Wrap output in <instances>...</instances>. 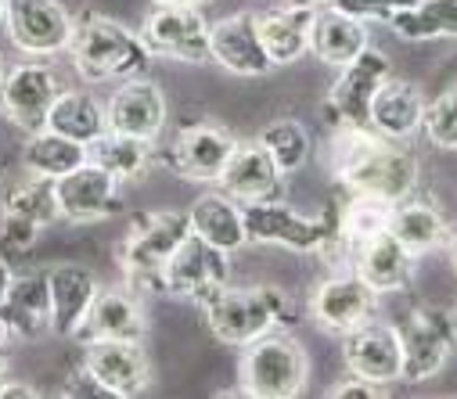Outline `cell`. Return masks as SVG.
I'll return each instance as SVG.
<instances>
[{
	"instance_id": "6da1fadb",
	"label": "cell",
	"mask_w": 457,
	"mask_h": 399,
	"mask_svg": "<svg viewBox=\"0 0 457 399\" xmlns=\"http://www.w3.org/2000/svg\"><path fill=\"white\" fill-rule=\"evenodd\" d=\"M328 166L346 195H368L396 205L418 191V159L400 148V141H389L375 129H331Z\"/></svg>"
},
{
	"instance_id": "7a4b0ae2",
	"label": "cell",
	"mask_w": 457,
	"mask_h": 399,
	"mask_svg": "<svg viewBox=\"0 0 457 399\" xmlns=\"http://www.w3.org/2000/svg\"><path fill=\"white\" fill-rule=\"evenodd\" d=\"M69 58L83 83L134 79V76H145L148 65L155 62L141 33H134L120 19H108L101 12H83L76 19Z\"/></svg>"
},
{
	"instance_id": "3957f363",
	"label": "cell",
	"mask_w": 457,
	"mask_h": 399,
	"mask_svg": "<svg viewBox=\"0 0 457 399\" xmlns=\"http://www.w3.org/2000/svg\"><path fill=\"white\" fill-rule=\"evenodd\" d=\"M202 313H205V324L216 342L238 345V349L267 331L299 324V306L292 303L288 292H281L274 285H249V288L227 285L220 295H212L202 306Z\"/></svg>"
},
{
	"instance_id": "277c9868",
	"label": "cell",
	"mask_w": 457,
	"mask_h": 399,
	"mask_svg": "<svg viewBox=\"0 0 457 399\" xmlns=\"http://www.w3.org/2000/svg\"><path fill=\"white\" fill-rule=\"evenodd\" d=\"M187 234H191V216L184 209H159V212L134 216L130 230L116 252L127 288H134L137 295L162 292V270Z\"/></svg>"
},
{
	"instance_id": "5b68a950",
	"label": "cell",
	"mask_w": 457,
	"mask_h": 399,
	"mask_svg": "<svg viewBox=\"0 0 457 399\" xmlns=\"http://www.w3.org/2000/svg\"><path fill=\"white\" fill-rule=\"evenodd\" d=\"M306 378H310V356L295 335L267 331L249 345H242V360H238L242 395L292 399L306 388Z\"/></svg>"
},
{
	"instance_id": "8992f818",
	"label": "cell",
	"mask_w": 457,
	"mask_h": 399,
	"mask_svg": "<svg viewBox=\"0 0 457 399\" xmlns=\"http://www.w3.org/2000/svg\"><path fill=\"white\" fill-rule=\"evenodd\" d=\"M245 234L256 245H281L292 252H324L338 234V205L331 202L320 216H303L292 205L278 202H245Z\"/></svg>"
},
{
	"instance_id": "52a82bcc",
	"label": "cell",
	"mask_w": 457,
	"mask_h": 399,
	"mask_svg": "<svg viewBox=\"0 0 457 399\" xmlns=\"http://www.w3.org/2000/svg\"><path fill=\"white\" fill-rule=\"evenodd\" d=\"M389 76H393V62L382 47H368L346 69H338L335 83L328 87L320 101V115L328 119V126L331 129H342V126L371 129V101Z\"/></svg>"
},
{
	"instance_id": "ba28073f",
	"label": "cell",
	"mask_w": 457,
	"mask_h": 399,
	"mask_svg": "<svg viewBox=\"0 0 457 399\" xmlns=\"http://www.w3.org/2000/svg\"><path fill=\"white\" fill-rule=\"evenodd\" d=\"M400 328L403 342V378L400 381H428L436 378L453 345H457V310L453 306H414Z\"/></svg>"
},
{
	"instance_id": "9c48e42d",
	"label": "cell",
	"mask_w": 457,
	"mask_h": 399,
	"mask_svg": "<svg viewBox=\"0 0 457 399\" xmlns=\"http://www.w3.org/2000/svg\"><path fill=\"white\" fill-rule=\"evenodd\" d=\"M227 255L231 252L209 245L205 237L191 230L162 270V295L205 306L212 295H220L231 285V262H227Z\"/></svg>"
},
{
	"instance_id": "30bf717a",
	"label": "cell",
	"mask_w": 457,
	"mask_h": 399,
	"mask_svg": "<svg viewBox=\"0 0 457 399\" xmlns=\"http://www.w3.org/2000/svg\"><path fill=\"white\" fill-rule=\"evenodd\" d=\"M79 367L104 395L134 399L152 385V360L137 338H94L83 342Z\"/></svg>"
},
{
	"instance_id": "8fae6325",
	"label": "cell",
	"mask_w": 457,
	"mask_h": 399,
	"mask_svg": "<svg viewBox=\"0 0 457 399\" xmlns=\"http://www.w3.org/2000/svg\"><path fill=\"white\" fill-rule=\"evenodd\" d=\"M209 19L202 4H155L145 15L141 37L155 58L170 62H209Z\"/></svg>"
},
{
	"instance_id": "7c38bea8",
	"label": "cell",
	"mask_w": 457,
	"mask_h": 399,
	"mask_svg": "<svg viewBox=\"0 0 457 399\" xmlns=\"http://www.w3.org/2000/svg\"><path fill=\"white\" fill-rule=\"evenodd\" d=\"M4 26L22 54L54 58L58 51H69L76 19L62 0H4Z\"/></svg>"
},
{
	"instance_id": "4fadbf2b",
	"label": "cell",
	"mask_w": 457,
	"mask_h": 399,
	"mask_svg": "<svg viewBox=\"0 0 457 399\" xmlns=\"http://www.w3.org/2000/svg\"><path fill=\"white\" fill-rule=\"evenodd\" d=\"M62 90H65V83H62L54 65H47V62H22L4 79V90H0V112H4L8 122H15L26 133L47 129L51 108L62 97Z\"/></svg>"
},
{
	"instance_id": "5bb4252c",
	"label": "cell",
	"mask_w": 457,
	"mask_h": 399,
	"mask_svg": "<svg viewBox=\"0 0 457 399\" xmlns=\"http://www.w3.org/2000/svg\"><path fill=\"white\" fill-rule=\"evenodd\" d=\"M378 292L361 274H335L310 295V317L320 331L342 338L378 317Z\"/></svg>"
},
{
	"instance_id": "9a60e30c",
	"label": "cell",
	"mask_w": 457,
	"mask_h": 399,
	"mask_svg": "<svg viewBox=\"0 0 457 399\" xmlns=\"http://www.w3.org/2000/svg\"><path fill=\"white\" fill-rule=\"evenodd\" d=\"M58 216V198H54V180L47 177H29L19 180L4 202H0V245L26 252L37 245L40 230L51 227Z\"/></svg>"
},
{
	"instance_id": "2e32d148",
	"label": "cell",
	"mask_w": 457,
	"mask_h": 399,
	"mask_svg": "<svg viewBox=\"0 0 457 399\" xmlns=\"http://www.w3.org/2000/svg\"><path fill=\"white\" fill-rule=\"evenodd\" d=\"M238 137L216 122H187L180 126L173 148L162 155V166L191 184H216Z\"/></svg>"
},
{
	"instance_id": "e0dca14e",
	"label": "cell",
	"mask_w": 457,
	"mask_h": 399,
	"mask_svg": "<svg viewBox=\"0 0 457 399\" xmlns=\"http://www.w3.org/2000/svg\"><path fill=\"white\" fill-rule=\"evenodd\" d=\"M342 363L350 374L378 381V385H393L403 378V342H400V328L389 320H368L364 328L342 335Z\"/></svg>"
},
{
	"instance_id": "ac0fdd59",
	"label": "cell",
	"mask_w": 457,
	"mask_h": 399,
	"mask_svg": "<svg viewBox=\"0 0 457 399\" xmlns=\"http://www.w3.org/2000/svg\"><path fill=\"white\" fill-rule=\"evenodd\" d=\"M54 198H58V216L69 223H101L123 209L120 180L94 162H83L79 170L58 177Z\"/></svg>"
},
{
	"instance_id": "d6986e66",
	"label": "cell",
	"mask_w": 457,
	"mask_h": 399,
	"mask_svg": "<svg viewBox=\"0 0 457 399\" xmlns=\"http://www.w3.org/2000/svg\"><path fill=\"white\" fill-rule=\"evenodd\" d=\"M220 191L231 195L235 202H278L285 198V173L274 162V155L267 152V145L260 137L253 141H238L231 159H227L223 173H220Z\"/></svg>"
},
{
	"instance_id": "ffe728a7",
	"label": "cell",
	"mask_w": 457,
	"mask_h": 399,
	"mask_svg": "<svg viewBox=\"0 0 457 399\" xmlns=\"http://www.w3.org/2000/svg\"><path fill=\"white\" fill-rule=\"evenodd\" d=\"M104 112H108V129H120V133H130V137L155 145L166 129L170 104L155 79L134 76V79H123L120 90H112Z\"/></svg>"
},
{
	"instance_id": "44dd1931",
	"label": "cell",
	"mask_w": 457,
	"mask_h": 399,
	"mask_svg": "<svg viewBox=\"0 0 457 399\" xmlns=\"http://www.w3.org/2000/svg\"><path fill=\"white\" fill-rule=\"evenodd\" d=\"M209 62L235 76H267L274 69L260 40L256 12H235L209 26Z\"/></svg>"
},
{
	"instance_id": "7402d4cb",
	"label": "cell",
	"mask_w": 457,
	"mask_h": 399,
	"mask_svg": "<svg viewBox=\"0 0 457 399\" xmlns=\"http://www.w3.org/2000/svg\"><path fill=\"white\" fill-rule=\"evenodd\" d=\"M47 285H51V335L76 342L101 285L83 262H54L47 270Z\"/></svg>"
},
{
	"instance_id": "603a6c76",
	"label": "cell",
	"mask_w": 457,
	"mask_h": 399,
	"mask_svg": "<svg viewBox=\"0 0 457 399\" xmlns=\"http://www.w3.org/2000/svg\"><path fill=\"white\" fill-rule=\"evenodd\" d=\"M414 252L393 234V230H378L368 241L357 245L353 252V274H361L378 295L389 292H403L414 278Z\"/></svg>"
},
{
	"instance_id": "cb8c5ba5",
	"label": "cell",
	"mask_w": 457,
	"mask_h": 399,
	"mask_svg": "<svg viewBox=\"0 0 457 399\" xmlns=\"http://www.w3.org/2000/svg\"><path fill=\"white\" fill-rule=\"evenodd\" d=\"M148 320H145V306L141 295L134 288H101L76 342H94V338H137L145 342Z\"/></svg>"
},
{
	"instance_id": "d4e9b609",
	"label": "cell",
	"mask_w": 457,
	"mask_h": 399,
	"mask_svg": "<svg viewBox=\"0 0 457 399\" xmlns=\"http://www.w3.org/2000/svg\"><path fill=\"white\" fill-rule=\"evenodd\" d=\"M425 108L428 104H425L418 83L389 76L371 101V129L389 141H411L425 126Z\"/></svg>"
},
{
	"instance_id": "484cf974",
	"label": "cell",
	"mask_w": 457,
	"mask_h": 399,
	"mask_svg": "<svg viewBox=\"0 0 457 399\" xmlns=\"http://www.w3.org/2000/svg\"><path fill=\"white\" fill-rule=\"evenodd\" d=\"M371 47L368 26L357 15H346L338 8H317L313 19V37H310V51L317 62L331 65V69H346L353 58H361Z\"/></svg>"
},
{
	"instance_id": "4316f807",
	"label": "cell",
	"mask_w": 457,
	"mask_h": 399,
	"mask_svg": "<svg viewBox=\"0 0 457 399\" xmlns=\"http://www.w3.org/2000/svg\"><path fill=\"white\" fill-rule=\"evenodd\" d=\"M313 19H317V8H292V4H281L274 12H256L260 40H263L274 69L278 65H292L303 54H310Z\"/></svg>"
},
{
	"instance_id": "83f0119b",
	"label": "cell",
	"mask_w": 457,
	"mask_h": 399,
	"mask_svg": "<svg viewBox=\"0 0 457 399\" xmlns=\"http://www.w3.org/2000/svg\"><path fill=\"white\" fill-rule=\"evenodd\" d=\"M389 230L414 252V255H425V252H436V248H446L453 230H450V220L443 216V209L436 205V198L428 195H411L403 202H396L393 209V223Z\"/></svg>"
},
{
	"instance_id": "f1b7e54d",
	"label": "cell",
	"mask_w": 457,
	"mask_h": 399,
	"mask_svg": "<svg viewBox=\"0 0 457 399\" xmlns=\"http://www.w3.org/2000/svg\"><path fill=\"white\" fill-rule=\"evenodd\" d=\"M191 216V230L198 237H205L209 245L223 248V252H238L242 245H249L245 234V216H242V202H235L223 191H205L191 202L187 209Z\"/></svg>"
},
{
	"instance_id": "f546056e",
	"label": "cell",
	"mask_w": 457,
	"mask_h": 399,
	"mask_svg": "<svg viewBox=\"0 0 457 399\" xmlns=\"http://www.w3.org/2000/svg\"><path fill=\"white\" fill-rule=\"evenodd\" d=\"M12 335L19 338H44L51 335V285L47 274H22L12 281V292L0 306Z\"/></svg>"
},
{
	"instance_id": "4dcf8cb0",
	"label": "cell",
	"mask_w": 457,
	"mask_h": 399,
	"mask_svg": "<svg viewBox=\"0 0 457 399\" xmlns=\"http://www.w3.org/2000/svg\"><path fill=\"white\" fill-rule=\"evenodd\" d=\"M87 162L108 170L120 184L141 180L152 162V141L130 137V133H120V129H104L97 141L87 145Z\"/></svg>"
},
{
	"instance_id": "1f68e13d",
	"label": "cell",
	"mask_w": 457,
	"mask_h": 399,
	"mask_svg": "<svg viewBox=\"0 0 457 399\" xmlns=\"http://www.w3.org/2000/svg\"><path fill=\"white\" fill-rule=\"evenodd\" d=\"M83 162H87V145H79L72 137H62V133H54V129H37L22 145V170L29 177L58 180V177L79 170Z\"/></svg>"
},
{
	"instance_id": "d6a6232c",
	"label": "cell",
	"mask_w": 457,
	"mask_h": 399,
	"mask_svg": "<svg viewBox=\"0 0 457 399\" xmlns=\"http://www.w3.org/2000/svg\"><path fill=\"white\" fill-rule=\"evenodd\" d=\"M47 129L62 133V137H72L79 145H90V141H97L101 133L108 129V112H104V104L90 90H69L65 87L62 97L51 108Z\"/></svg>"
},
{
	"instance_id": "836d02e7",
	"label": "cell",
	"mask_w": 457,
	"mask_h": 399,
	"mask_svg": "<svg viewBox=\"0 0 457 399\" xmlns=\"http://www.w3.org/2000/svg\"><path fill=\"white\" fill-rule=\"evenodd\" d=\"M389 29L411 44L439 40V37L457 40V0H418L414 8L389 19Z\"/></svg>"
},
{
	"instance_id": "e575fe53",
	"label": "cell",
	"mask_w": 457,
	"mask_h": 399,
	"mask_svg": "<svg viewBox=\"0 0 457 399\" xmlns=\"http://www.w3.org/2000/svg\"><path fill=\"white\" fill-rule=\"evenodd\" d=\"M260 141L267 145V152L274 155V162L281 166V173H295L310 162L313 155V141H310V129L299 119H274L270 126H263Z\"/></svg>"
},
{
	"instance_id": "d590c367",
	"label": "cell",
	"mask_w": 457,
	"mask_h": 399,
	"mask_svg": "<svg viewBox=\"0 0 457 399\" xmlns=\"http://www.w3.org/2000/svg\"><path fill=\"white\" fill-rule=\"evenodd\" d=\"M425 137L443 148V152H457V83L446 87L436 101H428L425 108Z\"/></svg>"
},
{
	"instance_id": "8d00e7d4",
	"label": "cell",
	"mask_w": 457,
	"mask_h": 399,
	"mask_svg": "<svg viewBox=\"0 0 457 399\" xmlns=\"http://www.w3.org/2000/svg\"><path fill=\"white\" fill-rule=\"evenodd\" d=\"M418 0H331V8L346 12V15H357L364 22H389L393 15L414 8Z\"/></svg>"
},
{
	"instance_id": "74e56055",
	"label": "cell",
	"mask_w": 457,
	"mask_h": 399,
	"mask_svg": "<svg viewBox=\"0 0 457 399\" xmlns=\"http://www.w3.org/2000/svg\"><path fill=\"white\" fill-rule=\"evenodd\" d=\"M328 395L331 399H382V395H389V385H378V381L350 374V378H342L338 385H331Z\"/></svg>"
},
{
	"instance_id": "f35d334b",
	"label": "cell",
	"mask_w": 457,
	"mask_h": 399,
	"mask_svg": "<svg viewBox=\"0 0 457 399\" xmlns=\"http://www.w3.org/2000/svg\"><path fill=\"white\" fill-rule=\"evenodd\" d=\"M40 395V388L37 385H29V381H0V399H37Z\"/></svg>"
},
{
	"instance_id": "ab89813d",
	"label": "cell",
	"mask_w": 457,
	"mask_h": 399,
	"mask_svg": "<svg viewBox=\"0 0 457 399\" xmlns=\"http://www.w3.org/2000/svg\"><path fill=\"white\" fill-rule=\"evenodd\" d=\"M12 281H15V274H12V262L0 255V306H4V299H8V292H12Z\"/></svg>"
},
{
	"instance_id": "60d3db41",
	"label": "cell",
	"mask_w": 457,
	"mask_h": 399,
	"mask_svg": "<svg viewBox=\"0 0 457 399\" xmlns=\"http://www.w3.org/2000/svg\"><path fill=\"white\" fill-rule=\"evenodd\" d=\"M285 4H292V8H328L331 0H285Z\"/></svg>"
},
{
	"instance_id": "b9f144b4",
	"label": "cell",
	"mask_w": 457,
	"mask_h": 399,
	"mask_svg": "<svg viewBox=\"0 0 457 399\" xmlns=\"http://www.w3.org/2000/svg\"><path fill=\"white\" fill-rule=\"evenodd\" d=\"M446 248H450V270L457 274V234L450 237V245H446Z\"/></svg>"
},
{
	"instance_id": "7bdbcfd3",
	"label": "cell",
	"mask_w": 457,
	"mask_h": 399,
	"mask_svg": "<svg viewBox=\"0 0 457 399\" xmlns=\"http://www.w3.org/2000/svg\"><path fill=\"white\" fill-rule=\"evenodd\" d=\"M152 4H209V0H152Z\"/></svg>"
},
{
	"instance_id": "ee69618b",
	"label": "cell",
	"mask_w": 457,
	"mask_h": 399,
	"mask_svg": "<svg viewBox=\"0 0 457 399\" xmlns=\"http://www.w3.org/2000/svg\"><path fill=\"white\" fill-rule=\"evenodd\" d=\"M8 338H12V328H8V320H4V317H0V345H4Z\"/></svg>"
},
{
	"instance_id": "f6af8a7d",
	"label": "cell",
	"mask_w": 457,
	"mask_h": 399,
	"mask_svg": "<svg viewBox=\"0 0 457 399\" xmlns=\"http://www.w3.org/2000/svg\"><path fill=\"white\" fill-rule=\"evenodd\" d=\"M4 378H8V360L0 356V381H4Z\"/></svg>"
},
{
	"instance_id": "bcb514c9",
	"label": "cell",
	"mask_w": 457,
	"mask_h": 399,
	"mask_svg": "<svg viewBox=\"0 0 457 399\" xmlns=\"http://www.w3.org/2000/svg\"><path fill=\"white\" fill-rule=\"evenodd\" d=\"M4 79H8V72H4V58H0V90H4Z\"/></svg>"
},
{
	"instance_id": "7dc6e473",
	"label": "cell",
	"mask_w": 457,
	"mask_h": 399,
	"mask_svg": "<svg viewBox=\"0 0 457 399\" xmlns=\"http://www.w3.org/2000/svg\"><path fill=\"white\" fill-rule=\"evenodd\" d=\"M0 26H4V0H0Z\"/></svg>"
},
{
	"instance_id": "c3c4849f",
	"label": "cell",
	"mask_w": 457,
	"mask_h": 399,
	"mask_svg": "<svg viewBox=\"0 0 457 399\" xmlns=\"http://www.w3.org/2000/svg\"><path fill=\"white\" fill-rule=\"evenodd\" d=\"M0 180H4V159H0Z\"/></svg>"
},
{
	"instance_id": "681fc988",
	"label": "cell",
	"mask_w": 457,
	"mask_h": 399,
	"mask_svg": "<svg viewBox=\"0 0 457 399\" xmlns=\"http://www.w3.org/2000/svg\"><path fill=\"white\" fill-rule=\"evenodd\" d=\"M453 310H457V306H453Z\"/></svg>"
}]
</instances>
